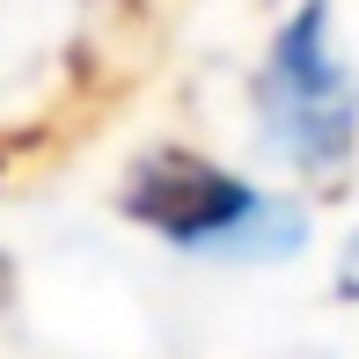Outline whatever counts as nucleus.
<instances>
[{
	"mask_svg": "<svg viewBox=\"0 0 359 359\" xmlns=\"http://www.w3.org/2000/svg\"><path fill=\"white\" fill-rule=\"evenodd\" d=\"M257 103H264L271 140L286 147L301 169H337L359 133V88L345 59L330 52V8L301 0L293 22L279 29L264 74H257Z\"/></svg>",
	"mask_w": 359,
	"mask_h": 359,
	"instance_id": "nucleus-1",
	"label": "nucleus"
},
{
	"mask_svg": "<svg viewBox=\"0 0 359 359\" xmlns=\"http://www.w3.org/2000/svg\"><path fill=\"white\" fill-rule=\"evenodd\" d=\"M125 213L184 250H286L293 242V220L279 205L198 154H147L125 184Z\"/></svg>",
	"mask_w": 359,
	"mask_h": 359,
	"instance_id": "nucleus-2",
	"label": "nucleus"
},
{
	"mask_svg": "<svg viewBox=\"0 0 359 359\" xmlns=\"http://www.w3.org/2000/svg\"><path fill=\"white\" fill-rule=\"evenodd\" d=\"M8 301H15V264L0 257V308H8Z\"/></svg>",
	"mask_w": 359,
	"mask_h": 359,
	"instance_id": "nucleus-3",
	"label": "nucleus"
}]
</instances>
